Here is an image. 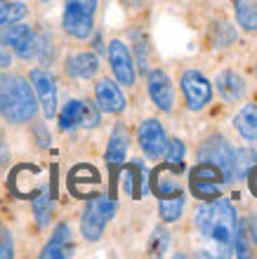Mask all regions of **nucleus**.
<instances>
[{
	"instance_id": "obj_1",
	"label": "nucleus",
	"mask_w": 257,
	"mask_h": 259,
	"mask_svg": "<svg viewBox=\"0 0 257 259\" xmlns=\"http://www.w3.org/2000/svg\"><path fill=\"white\" fill-rule=\"evenodd\" d=\"M38 111L33 88L17 73H0V116L10 123H28Z\"/></svg>"
},
{
	"instance_id": "obj_2",
	"label": "nucleus",
	"mask_w": 257,
	"mask_h": 259,
	"mask_svg": "<svg viewBox=\"0 0 257 259\" xmlns=\"http://www.w3.org/2000/svg\"><path fill=\"white\" fill-rule=\"evenodd\" d=\"M196 226L198 231L212 238L219 245H229L238 233V217L229 200L212 198L210 203L196 210Z\"/></svg>"
},
{
	"instance_id": "obj_3",
	"label": "nucleus",
	"mask_w": 257,
	"mask_h": 259,
	"mask_svg": "<svg viewBox=\"0 0 257 259\" xmlns=\"http://www.w3.org/2000/svg\"><path fill=\"white\" fill-rule=\"evenodd\" d=\"M95 10L97 0H66L64 7V31L68 35H74L78 40H85L92 35L95 28Z\"/></svg>"
},
{
	"instance_id": "obj_4",
	"label": "nucleus",
	"mask_w": 257,
	"mask_h": 259,
	"mask_svg": "<svg viewBox=\"0 0 257 259\" xmlns=\"http://www.w3.org/2000/svg\"><path fill=\"white\" fill-rule=\"evenodd\" d=\"M116 212V203L111 198H104V196H97L92 198L83 212V219H81V229H83V236L88 240H99L104 233V226Z\"/></svg>"
},
{
	"instance_id": "obj_5",
	"label": "nucleus",
	"mask_w": 257,
	"mask_h": 259,
	"mask_svg": "<svg viewBox=\"0 0 257 259\" xmlns=\"http://www.w3.org/2000/svg\"><path fill=\"white\" fill-rule=\"evenodd\" d=\"M222 170L215 167L210 163H198L189 175V184H191V191L196 198H203V200H212V198L219 196V186L224 184Z\"/></svg>"
},
{
	"instance_id": "obj_6",
	"label": "nucleus",
	"mask_w": 257,
	"mask_h": 259,
	"mask_svg": "<svg viewBox=\"0 0 257 259\" xmlns=\"http://www.w3.org/2000/svg\"><path fill=\"white\" fill-rule=\"evenodd\" d=\"M198 160L219 167L227 182H231V163H234V149L222 137H212L198 149Z\"/></svg>"
},
{
	"instance_id": "obj_7",
	"label": "nucleus",
	"mask_w": 257,
	"mask_h": 259,
	"mask_svg": "<svg viewBox=\"0 0 257 259\" xmlns=\"http://www.w3.org/2000/svg\"><path fill=\"white\" fill-rule=\"evenodd\" d=\"M182 92H184V99H187V106L191 111L205 109L210 104V99H212V88L205 80V75L198 73V71H187L182 75Z\"/></svg>"
},
{
	"instance_id": "obj_8",
	"label": "nucleus",
	"mask_w": 257,
	"mask_h": 259,
	"mask_svg": "<svg viewBox=\"0 0 257 259\" xmlns=\"http://www.w3.org/2000/svg\"><path fill=\"white\" fill-rule=\"evenodd\" d=\"M0 42L3 45H10V48L21 57V59H31L35 55V35L31 31V26L26 24H7V28L0 31Z\"/></svg>"
},
{
	"instance_id": "obj_9",
	"label": "nucleus",
	"mask_w": 257,
	"mask_h": 259,
	"mask_svg": "<svg viewBox=\"0 0 257 259\" xmlns=\"http://www.w3.org/2000/svg\"><path fill=\"white\" fill-rule=\"evenodd\" d=\"M108 64H111L116 80L123 85H135V62H132L130 50L125 48L123 40L108 42Z\"/></svg>"
},
{
	"instance_id": "obj_10",
	"label": "nucleus",
	"mask_w": 257,
	"mask_h": 259,
	"mask_svg": "<svg viewBox=\"0 0 257 259\" xmlns=\"http://www.w3.org/2000/svg\"><path fill=\"white\" fill-rule=\"evenodd\" d=\"M31 88L35 90V97H38V102L43 106V113L52 118L57 113V82H54V78L43 68H33L31 71Z\"/></svg>"
},
{
	"instance_id": "obj_11",
	"label": "nucleus",
	"mask_w": 257,
	"mask_h": 259,
	"mask_svg": "<svg viewBox=\"0 0 257 259\" xmlns=\"http://www.w3.org/2000/svg\"><path fill=\"white\" fill-rule=\"evenodd\" d=\"M139 146L149 158H161L165 153V146H168V137H165V130L161 127L158 120L149 118L139 125Z\"/></svg>"
},
{
	"instance_id": "obj_12",
	"label": "nucleus",
	"mask_w": 257,
	"mask_h": 259,
	"mask_svg": "<svg viewBox=\"0 0 257 259\" xmlns=\"http://www.w3.org/2000/svg\"><path fill=\"white\" fill-rule=\"evenodd\" d=\"M149 97L161 111H172V106H175L172 82H170L168 73L161 71V68H156V71L149 73Z\"/></svg>"
},
{
	"instance_id": "obj_13",
	"label": "nucleus",
	"mask_w": 257,
	"mask_h": 259,
	"mask_svg": "<svg viewBox=\"0 0 257 259\" xmlns=\"http://www.w3.org/2000/svg\"><path fill=\"white\" fill-rule=\"evenodd\" d=\"M95 97H97V106L106 113H121L125 109V97H123L121 88L114 80L102 78L95 85Z\"/></svg>"
},
{
	"instance_id": "obj_14",
	"label": "nucleus",
	"mask_w": 257,
	"mask_h": 259,
	"mask_svg": "<svg viewBox=\"0 0 257 259\" xmlns=\"http://www.w3.org/2000/svg\"><path fill=\"white\" fill-rule=\"evenodd\" d=\"M99 68V59L92 52H78V55L68 57L66 62V73L74 78H92Z\"/></svg>"
},
{
	"instance_id": "obj_15",
	"label": "nucleus",
	"mask_w": 257,
	"mask_h": 259,
	"mask_svg": "<svg viewBox=\"0 0 257 259\" xmlns=\"http://www.w3.org/2000/svg\"><path fill=\"white\" fill-rule=\"evenodd\" d=\"M68 254H71V231H68L66 224H59L54 229L52 238L45 245V250H43V257L61 259V257H68Z\"/></svg>"
},
{
	"instance_id": "obj_16",
	"label": "nucleus",
	"mask_w": 257,
	"mask_h": 259,
	"mask_svg": "<svg viewBox=\"0 0 257 259\" xmlns=\"http://www.w3.org/2000/svg\"><path fill=\"white\" fill-rule=\"evenodd\" d=\"M217 92L227 99V102H236L241 99L245 92V85L241 80V75L234 73V71H222V73L217 75Z\"/></svg>"
},
{
	"instance_id": "obj_17",
	"label": "nucleus",
	"mask_w": 257,
	"mask_h": 259,
	"mask_svg": "<svg viewBox=\"0 0 257 259\" xmlns=\"http://www.w3.org/2000/svg\"><path fill=\"white\" fill-rule=\"evenodd\" d=\"M234 125H236V130L241 132L243 139L257 144V106L255 104H248V106H243V109L238 111L236 118H234Z\"/></svg>"
},
{
	"instance_id": "obj_18",
	"label": "nucleus",
	"mask_w": 257,
	"mask_h": 259,
	"mask_svg": "<svg viewBox=\"0 0 257 259\" xmlns=\"http://www.w3.org/2000/svg\"><path fill=\"white\" fill-rule=\"evenodd\" d=\"M125 153H128V130L123 127V125H116L114 132H111V139H108V146H106L108 165H121Z\"/></svg>"
},
{
	"instance_id": "obj_19",
	"label": "nucleus",
	"mask_w": 257,
	"mask_h": 259,
	"mask_svg": "<svg viewBox=\"0 0 257 259\" xmlns=\"http://www.w3.org/2000/svg\"><path fill=\"white\" fill-rule=\"evenodd\" d=\"M151 186H154V191L158 193V198H170V196L182 193V186H179V179L175 177V172H168L165 167L154 172Z\"/></svg>"
},
{
	"instance_id": "obj_20",
	"label": "nucleus",
	"mask_w": 257,
	"mask_h": 259,
	"mask_svg": "<svg viewBox=\"0 0 257 259\" xmlns=\"http://www.w3.org/2000/svg\"><path fill=\"white\" fill-rule=\"evenodd\" d=\"M238 26L255 33L257 31V0H234Z\"/></svg>"
},
{
	"instance_id": "obj_21",
	"label": "nucleus",
	"mask_w": 257,
	"mask_h": 259,
	"mask_svg": "<svg viewBox=\"0 0 257 259\" xmlns=\"http://www.w3.org/2000/svg\"><path fill=\"white\" fill-rule=\"evenodd\" d=\"M257 165V156L250 149H238L234 151V163H231V179H245L250 170Z\"/></svg>"
},
{
	"instance_id": "obj_22",
	"label": "nucleus",
	"mask_w": 257,
	"mask_h": 259,
	"mask_svg": "<svg viewBox=\"0 0 257 259\" xmlns=\"http://www.w3.org/2000/svg\"><path fill=\"white\" fill-rule=\"evenodd\" d=\"M81 118H83V102L81 99H71L59 113V127L74 130L76 125H81Z\"/></svg>"
},
{
	"instance_id": "obj_23",
	"label": "nucleus",
	"mask_w": 257,
	"mask_h": 259,
	"mask_svg": "<svg viewBox=\"0 0 257 259\" xmlns=\"http://www.w3.org/2000/svg\"><path fill=\"white\" fill-rule=\"evenodd\" d=\"M26 17V5L24 3H14V0H0V26L14 24Z\"/></svg>"
},
{
	"instance_id": "obj_24",
	"label": "nucleus",
	"mask_w": 257,
	"mask_h": 259,
	"mask_svg": "<svg viewBox=\"0 0 257 259\" xmlns=\"http://www.w3.org/2000/svg\"><path fill=\"white\" fill-rule=\"evenodd\" d=\"M184 210V196L182 193H177V196H170V198H161V203H158V212H161V217L165 222H175L179 219Z\"/></svg>"
},
{
	"instance_id": "obj_25",
	"label": "nucleus",
	"mask_w": 257,
	"mask_h": 259,
	"mask_svg": "<svg viewBox=\"0 0 257 259\" xmlns=\"http://www.w3.org/2000/svg\"><path fill=\"white\" fill-rule=\"evenodd\" d=\"M33 214H35V222L38 226H48L50 217H52V198L50 193H38L33 200Z\"/></svg>"
},
{
	"instance_id": "obj_26",
	"label": "nucleus",
	"mask_w": 257,
	"mask_h": 259,
	"mask_svg": "<svg viewBox=\"0 0 257 259\" xmlns=\"http://www.w3.org/2000/svg\"><path fill=\"white\" fill-rule=\"evenodd\" d=\"M165 160L168 165H172L177 172L184 167V144L179 139H168V146H165Z\"/></svg>"
},
{
	"instance_id": "obj_27",
	"label": "nucleus",
	"mask_w": 257,
	"mask_h": 259,
	"mask_svg": "<svg viewBox=\"0 0 257 259\" xmlns=\"http://www.w3.org/2000/svg\"><path fill=\"white\" fill-rule=\"evenodd\" d=\"M234 38H236V31H234L229 24H215V28H212V42H215L217 48L229 45Z\"/></svg>"
},
{
	"instance_id": "obj_28",
	"label": "nucleus",
	"mask_w": 257,
	"mask_h": 259,
	"mask_svg": "<svg viewBox=\"0 0 257 259\" xmlns=\"http://www.w3.org/2000/svg\"><path fill=\"white\" fill-rule=\"evenodd\" d=\"M81 123L85 127H95L99 123V111H97V102H83V118Z\"/></svg>"
},
{
	"instance_id": "obj_29",
	"label": "nucleus",
	"mask_w": 257,
	"mask_h": 259,
	"mask_svg": "<svg viewBox=\"0 0 257 259\" xmlns=\"http://www.w3.org/2000/svg\"><path fill=\"white\" fill-rule=\"evenodd\" d=\"M168 247V231L165 229H156L154 238H151V254H163Z\"/></svg>"
},
{
	"instance_id": "obj_30",
	"label": "nucleus",
	"mask_w": 257,
	"mask_h": 259,
	"mask_svg": "<svg viewBox=\"0 0 257 259\" xmlns=\"http://www.w3.org/2000/svg\"><path fill=\"white\" fill-rule=\"evenodd\" d=\"M12 236H10V231H7V229H3V226H0V259L3 257H12Z\"/></svg>"
},
{
	"instance_id": "obj_31",
	"label": "nucleus",
	"mask_w": 257,
	"mask_h": 259,
	"mask_svg": "<svg viewBox=\"0 0 257 259\" xmlns=\"http://www.w3.org/2000/svg\"><path fill=\"white\" fill-rule=\"evenodd\" d=\"M7 158H10V149H7V142H5V137L0 135V165L5 163Z\"/></svg>"
},
{
	"instance_id": "obj_32",
	"label": "nucleus",
	"mask_w": 257,
	"mask_h": 259,
	"mask_svg": "<svg viewBox=\"0 0 257 259\" xmlns=\"http://www.w3.org/2000/svg\"><path fill=\"white\" fill-rule=\"evenodd\" d=\"M10 64H12V57H10V52L0 45V68H7Z\"/></svg>"
},
{
	"instance_id": "obj_33",
	"label": "nucleus",
	"mask_w": 257,
	"mask_h": 259,
	"mask_svg": "<svg viewBox=\"0 0 257 259\" xmlns=\"http://www.w3.org/2000/svg\"><path fill=\"white\" fill-rule=\"evenodd\" d=\"M248 177H250V189H252V193L257 196V165L250 170V175H248Z\"/></svg>"
},
{
	"instance_id": "obj_34",
	"label": "nucleus",
	"mask_w": 257,
	"mask_h": 259,
	"mask_svg": "<svg viewBox=\"0 0 257 259\" xmlns=\"http://www.w3.org/2000/svg\"><path fill=\"white\" fill-rule=\"evenodd\" d=\"M248 226H250V240L257 245V219H250V222H248Z\"/></svg>"
},
{
	"instance_id": "obj_35",
	"label": "nucleus",
	"mask_w": 257,
	"mask_h": 259,
	"mask_svg": "<svg viewBox=\"0 0 257 259\" xmlns=\"http://www.w3.org/2000/svg\"><path fill=\"white\" fill-rule=\"evenodd\" d=\"M123 5H128V7H132V10H137V7L144 5V0H123Z\"/></svg>"
}]
</instances>
